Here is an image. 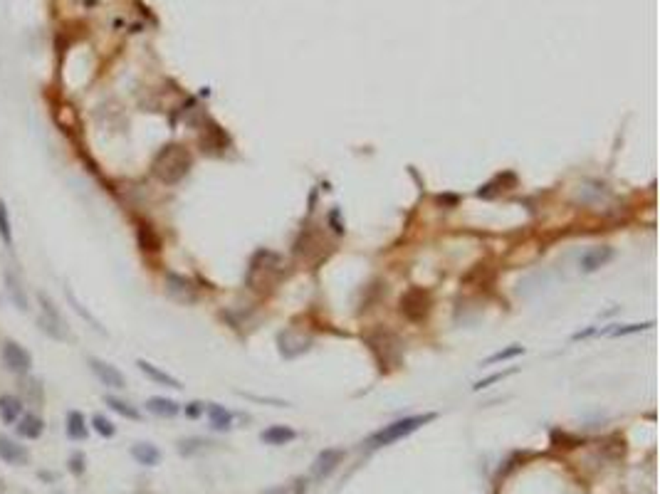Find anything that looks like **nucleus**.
Wrapping results in <instances>:
<instances>
[{
    "label": "nucleus",
    "mask_w": 660,
    "mask_h": 494,
    "mask_svg": "<svg viewBox=\"0 0 660 494\" xmlns=\"http://www.w3.org/2000/svg\"><path fill=\"white\" fill-rule=\"evenodd\" d=\"M146 411L156 418H176L181 413V406H178L173 398H163V395H151L146 400Z\"/></svg>",
    "instance_id": "obj_15"
},
{
    "label": "nucleus",
    "mask_w": 660,
    "mask_h": 494,
    "mask_svg": "<svg viewBox=\"0 0 660 494\" xmlns=\"http://www.w3.org/2000/svg\"><path fill=\"white\" fill-rule=\"evenodd\" d=\"M92 428H95V433L102 435V438H114V435H117V425L106 415H99V413L92 418Z\"/></svg>",
    "instance_id": "obj_25"
},
{
    "label": "nucleus",
    "mask_w": 660,
    "mask_h": 494,
    "mask_svg": "<svg viewBox=\"0 0 660 494\" xmlns=\"http://www.w3.org/2000/svg\"><path fill=\"white\" fill-rule=\"evenodd\" d=\"M0 354H3L6 368L10 373H15V376H28L30 368H33V356H30V351L25 349V346L17 344V341H6L3 349H0Z\"/></svg>",
    "instance_id": "obj_5"
},
{
    "label": "nucleus",
    "mask_w": 660,
    "mask_h": 494,
    "mask_svg": "<svg viewBox=\"0 0 660 494\" xmlns=\"http://www.w3.org/2000/svg\"><path fill=\"white\" fill-rule=\"evenodd\" d=\"M611 257H613V247H609V245H596V247H591V250H586L581 255L579 270H581L583 274H591L596 272V270H601Z\"/></svg>",
    "instance_id": "obj_8"
},
{
    "label": "nucleus",
    "mask_w": 660,
    "mask_h": 494,
    "mask_svg": "<svg viewBox=\"0 0 660 494\" xmlns=\"http://www.w3.org/2000/svg\"><path fill=\"white\" fill-rule=\"evenodd\" d=\"M191 166H193V158H191L188 149H184L181 144H166L163 149H159V154L154 156V161H151V173H154L161 183L173 186L188 176Z\"/></svg>",
    "instance_id": "obj_1"
},
{
    "label": "nucleus",
    "mask_w": 660,
    "mask_h": 494,
    "mask_svg": "<svg viewBox=\"0 0 660 494\" xmlns=\"http://www.w3.org/2000/svg\"><path fill=\"white\" fill-rule=\"evenodd\" d=\"M6 292H8V297H10V302L20 311L30 309V302H28V295H25V289H22V282L13 272H6Z\"/></svg>",
    "instance_id": "obj_18"
},
{
    "label": "nucleus",
    "mask_w": 660,
    "mask_h": 494,
    "mask_svg": "<svg viewBox=\"0 0 660 494\" xmlns=\"http://www.w3.org/2000/svg\"><path fill=\"white\" fill-rule=\"evenodd\" d=\"M208 445H211V440L206 438H184V440H178V452L184 457H191L195 455V452L206 450Z\"/></svg>",
    "instance_id": "obj_23"
},
{
    "label": "nucleus",
    "mask_w": 660,
    "mask_h": 494,
    "mask_svg": "<svg viewBox=\"0 0 660 494\" xmlns=\"http://www.w3.org/2000/svg\"><path fill=\"white\" fill-rule=\"evenodd\" d=\"M0 240L10 247L13 245V222H10V213H8L6 200H0Z\"/></svg>",
    "instance_id": "obj_24"
},
{
    "label": "nucleus",
    "mask_w": 660,
    "mask_h": 494,
    "mask_svg": "<svg viewBox=\"0 0 660 494\" xmlns=\"http://www.w3.org/2000/svg\"><path fill=\"white\" fill-rule=\"evenodd\" d=\"M297 438V433H294L289 425H270L267 430H262L260 433V440L265 445H272V447H280V445H287L292 443V440Z\"/></svg>",
    "instance_id": "obj_16"
},
{
    "label": "nucleus",
    "mask_w": 660,
    "mask_h": 494,
    "mask_svg": "<svg viewBox=\"0 0 660 494\" xmlns=\"http://www.w3.org/2000/svg\"><path fill=\"white\" fill-rule=\"evenodd\" d=\"M22 393L30 395L33 403H42V386H40V381H33V378L25 381V384H22Z\"/></svg>",
    "instance_id": "obj_26"
},
{
    "label": "nucleus",
    "mask_w": 660,
    "mask_h": 494,
    "mask_svg": "<svg viewBox=\"0 0 660 494\" xmlns=\"http://www.w3.org/2000/svg\"><path fill=\"white\" fill-rule=\"evenodd\" d=\"M131 457L144 467H156L161 462V450L151 443H136L131 445Z\"/></svg>",
    "instance_id": "obj_17"
},
{
    "label": "nucleus",
    "mask_w": 660,
    "mask_h": 494,
    "mask_svg": "<svg viewBox=\"0 0 660 494\" xmlns=\"http://www.w3.org/2000/svg\"><path fill=\"white\" fill-rule=\"evenodd\" d=\"M104 403H106V406H109L114 413H119L122 418H127V420H141L139 408H134L131 403H129V400H122V398H117V395H106Z\"/></svg>",
    "instance_id": "obj_20"
},
{
    "label": "nucleus",
    "mask_w": 660,
    "mask_h": 494,
    "mask_svg": "<svg viewBox=\"0 0 660 494\" xmlns=\"http://www.w3.org/2000/svg\"><path fill=\"white\" fill-rule=\"evenodd\" d=\"M341 460H344V450H341V447H327V450L319 452V455L314 457V462H312V475H314L316 479L329 477Z\"/></svg>",
    "instance_id": "obj_7"
},
{
    "label": "nucleus",
    "mask_w": 660,
    "mask_h": 494,
    "mask_svg": "<svg viewBox=\"0 0 660 494\" xmlns=\"http://www.w3.org/2000/svg\"><path fill=\"white\" fill-rule=\"evenodd\" d=\"M136 366H139V371L144 373L146 378H151L154 384H159V386H166V388H184L181 386V381H178L176 376H171V373H166V371H161L159 366H154V363H149V361H144V359H139L136 361Z\"/></svg>",
    "instance_id": "obj_13"
},
{
    "label": "nucleus",
    "mask_w": 660,
    "mask_h": 494,
    "mask_svg": "<svg viewBox=\"0 0 660 494\" xmlns=\"http://www.w3.org/2000/svg\"><path fill=\"white\" fill-rule=\"evenodd\" d=\"M89 368H92V373H95L97 378H99V384L106 386V388H117L122 390L124 386H127V378H124V373L119 371L117 366H111V363L102 361V359H89Z\"/></svg>",
    "instance_id": "obj_6"
},
{
    "label": "nucleus",
    "mask_w": 660,
    "mask_h": 494,
    "mask_svg": "<svg viewBox=\"0 0 660 494\" xmlns=\"http://www.w3.org/2000/svg\"><path fill=\"white\" fill-rule=\"evenodd\" d=\"M166 289H168V295H171L173 299H178V302H193L195 299L193 282H191V279H186V277H181V274L168 272L166 274Z\"/></svg>",
    "instance_id": "obj_10"
},
{
    "label": "nucleus",
    "mask_w": 660,
    "mask_h": 494,
    "mask_svg": "<svg viewBox=\"0 0 660 494\" xmlns=\"http://www.w3.org/2000/svg\"><path fill=\"white\" fill-rule=\"evenodd\" d=\"M650 327H653V324H650V322H648V324H628L626 329H613V331H611V334H613V336H626V334L643 331V329H650Z\"/></svg>",
    "instance_id": "obj_31"
},
{
    "label": "nucleus",
    "mask_w": 660,
    "mask_h": 494,
    "mask_svg": "<svg viewBox=\"0 0 660 494\" xmlns=\"http://www.w3.org/2000/svg\"><path fill=\"white\" fill-rule=\"evenodd\" d=\"M184 413H186V418H200L203 413H206V403H200V400H191V403H186Z\"/></svg>",
    "instance_id": "obj_29"
},
{
    "label": "nucleus",
    "mask_w": 660,
    "mask_h": 494,
    "mask_svg": "<svg viewBox=\"0 0 660 494\" xmlns=\"http://www.w3.org/2000/svg\"><path fill=\"white\" fill-rule=\"evenodd\" d=\"M22 413H25V400L10 393L0 395V420L6 422V425H15Z\"/></svg>",
    "instance_id": "obj_12"
},
{
    "label": "nucleus",
    "mask_w": 660,
    "mask_h": 494,
    "mask_svg": "<svg viewBox=\"0 0 660 494\" xmlns=\"http://www.w3.org/2000/svg\"><path fill=\"white\" fill-rule=\"evenodd\" d=\"M15 433H17V438L38 440V438H42V433H45V420L40 415H35V413H22L20 420H17V425H15Z\"/></svg>",
    "instance_id": "obj_11"
},
{
    "label": "nucleus",
    "mask_w": 660,
    "mask_h": 494,
    "mask_svg": "<svg viewBox=\"0 0 660 494\" xmlns=\"http://www.w3.org/2000/svg\"><path fill=\"white\" fill-rule=\"evenodd\" d=\"M517 368H510V371H502V373H492V376H488V378H483V381H477L475 386H472V390H483V388H490L492 384H497V381H502V378H507V376H512Z\"/></svg>",
    "instance_id": "obj_27"
},
{
    "label": "nucleus",
    "mask_w": 660,
    "mask_h": 494,
    "mask_svg": "<svg viewBox=\"0 0 660 494\" xmlns=\"http://www.w3.org/2000/svg\"><path fill=\"white\" fill-rule=\"evenodd\" d=\"M430 311V295L426 289H408L403 297H401V314H403L408 322H423Z\"/></svg>",
    "instance_id": "obj_4"
},
{
    "label": "nucleus",
    "mask_w": 660,
    "mask_h": 494,
    "mask_svg": "<svg viewBox=\"0 0 660 494\" xmlns=\"http://www.w3.org/2000/svg\"><path fill=\"white\" fill-rule=\"evenodd\" d=\"M84 462H87V460H84L82 452H74V455L70 457V462H67V465H70V472H72V475H84V470H87V465H84Z\"/></svg>",
    "instance_id": "obj_28"
},
{
    "label": "nucleus",
    "mask_w": 660,
    "mask_h": 494,
    "mask_svg": "<svg viewBox=\"0 0 660 494\" xmlns=\"http://www.w3.org/2000/svg\"><path fill=\"white\" fill-rule=\"evenodd\" d=\"M136 235H139L141 250H149V252H156V250H159L161 240H159V235H156L154 230H151V225H144V222H141L139 230H136Z\"/></svg>",
    "instance_id": "obj_21"
},
{
    "label": "nucleus",
    "mask_w": 660,
    "mask_h": 494,
    "mask_svg": "<svg viewBox=\"0 0 660 494\" xmlns=\"http://www.w3.org/2000/svg\"><path fill=\"white\" fill-rule=\"evenodd\" d=\"M206 415L211 420V428L218 430V433H225V430L233 428V413L220 403H206Z\"/></svg>",
    "instance_id": "obj_14"
},
{
    "label": "nucleus",
    "mask_w": 660,
    "mask_h": 494,
    "mask_svg": "<svg viewBox=\"0 0 660 494\" xmlns=\"http://www.w3.org/2000/svg\"><path fill=\"white\" fill-rule=\"evenodd\" d=\"M522 354H524V346L512 344V346H507V349L497 351V354L488 356V359H485L480 366H492V363H499V361H510V359H517V356H522Z\"/></svg>",
    "instance_id": "obj_22"
},
{
    "label": "nucleus",
    "mask_w": 660,
    "mask_h": 494,
    "mask_svg": "<svg viewBox=\"0 0 660 494\" xmlns=\"http://www.w3.org/2000/svg\"><path fill=\"white\" fill-rule=\"evenodd\" d=\"M435 418H438V413H421V415L401 418V420H394V422H389V425H383L381 430H376V433L369 438L367 445L371 447V450L389 447V445L399 443V440L408 438V435H413L416 430H421L423 425H428V422H433Z\"/></svg>",
    "instance_id": "obj_2"
},
{
    "label": "nucleus",
    "mask_w": 660,
    "mask_h": 494,
    "mask_svg": "<svg viewBox=\"0 0 660 494\" xmlns=\"http://www.w3.org/2000/svg\"><path fill=\"white\" fill-rule=\"evenodd\" d=\"M0 460L8 462V465H28L30 452L25 445L15 443V440L0 435Z\"/></svg>",
    "instance_id": "obj_9"
},
{
    "label": "nucleus",
    "mask_w": 660,
    "mask_h": 494,
    "mask_svg": "<svg viewBox=\"0 0 660 494\" xmlns=\"http://www.w3.org/2000/svg\"><path fill=\"white\" fill-rule=\"evenodd\" d=\"M265 494H287V489H284V487H275V489H267Z\"/></svg>",
    "instance_id": "obj_32"
},
{
    "label": "nucleus",
    "mask_w": 660,
    "mask_h": 494,
    "mask_svg": "<svg viewBox=\"0 0 660 494\" xmlns=\"http://www.w3.org/2000/svg\"><path fill=\"white\" fill-rule=\"evenodd\" d=\"M67 295H70V302H72V304H74V309H77V311H79V314H82V317H84V319H87V322H89V324H92V327H95V329H102V327H99V322H97V319H95V317H92V314H89V311H87V309H84V306H82V304H79V302H77V299H74V295H72V292H67Z\"/></svg>",
    "instance_id": "obj_30"
},
{
    "label": "nucleus",
    "mask_w": 660,
    "mask_h": 494,
    "mask_svg": "<svg viewBox=\"0 0 660 494\" xmlns=\"http://www.w3.org/2000/svg\"><path fill=\"white\" fill-rule=\"evenodd\" d=\"M65 430H67V438L74 440V443H79V440H87V435H89V425H87V420H84V415L79 411L67 413Z\"/></svg>",
    "instance_id": "obj_19"
},
{
    "label": "nucleus",
    "mask_w": 660,
    "mask_h": 494,
    "mask_svg": "<svg viewBox=\"0 0 660 494\" xmlns=\"http://www.w3.org/2000/svg\"><path fill=\"white\" fill-rule=\"evenodd\" d=\"M38 299H40L38 327L42 329V331L47 334V336H52V339L65 341L67 336H70V327H67V322H65V317L60 314V309L55 306V302H52L50 297L45 295V292H40Z\"/></svg>",
    "instance_id": "obj_3"
}]
</instances>
